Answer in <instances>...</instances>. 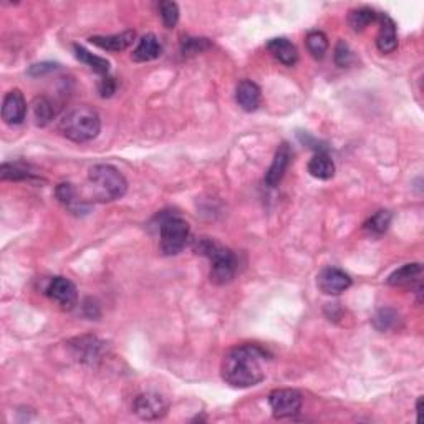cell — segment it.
<instances>
[{"label":"cell","instance_id":"obj_1","mask_svg":"<svg viewBox=\"0 0 424 424\" xmlns=\"http://www.w3.org/2000/svg\"><path fill=\"white\" fill-rule=\"evenodd\" d=\"M265 352L257 345H241L229 350L224 355L223 366V380L232 388H251V386L259 385L265 378L264 371Z\"/></svg>","mask_w":424,"mask_h":424},{"label":"cell","instance_id":"obj_2","mask_svg":"<svg viewBox=\"0 0 424 424\" xmlns=\"http://www.w3.org/2000/svg\"><path fill=\"white\" fill-rule=\"evenodd\" d=\"M194 251L211 260V282L216 285H225L236 277L237 259L232 251L219 246L207 237L197 239L194 242Z\"/></svg>","mask_w":424,"mask_h":424},{"label":"cell","instance_id":"obj_3","mask_svg":"<svg viewBox=\"0 0 424 424\" xmlns=\"http://www.w3.org/2000/svg\"><path fill=\"white\" fill-rule=\"evenodd\" d=\"M88 183L91 197L98 202H112L126 194L128 183L114 166L96 164L90 169Z\"/></svg>","mask_w":424,"mask_h":424},{"label":"cell","instance_id":"obj_4","mask_svg":"<svg viewBox=\"0 0 424 424\" xmlns=\"http://www.w3.org/2000/svg\"><path fill=\"white\" fill-rule=\"evenodd\" d=\"M62 133L73 143L93 141L101 131V119L90 106H77L62 119Z\"/></svg>","mask_w":424,"mask_h":424},{"label":"cell","instance_id":"obj_5","mask_svg":"<svg viewBox=\"0 0 424 424\" xmlns=\"http://www.w3.org/2000/svg\"><path fill=\"white\" fill-rule=\"evenodd\" d=\"M159 239L164 256H178L187 244L189 224L178 216H169L161 223Z\"/></svg>","mask_w":424,"mask_h":424},{"label":"cell","instance_id":"obj_6","mask_svg":"<svg viewBox=\"0 0 424 424\" xmlns=\"http://www.w3.org/2000/svg\"><path fill=\"white\" fill-rule=\"evenodd\" d=\"M302 395L297 390L290 388H282V390H274L269 395V404L272 408L275 418L285 419L292 418L295 414L300 413L302 409Z\"/></svg>","mask_w":424,"mask_h":424},{"label":"cell","instance_id":"obj_7","mask_svg":"<svg viewBox=\"0 0 424 424\" xmlns=\"http://www.w3.org/2000/svg\"><path fill=\"white\" fill-rule=\"evenodd\" d=\"M133 413L145 421H156L168 413V401L158 393H143L133 403Z\"/></svg>","mask_w":424,"mask_h":424},{"label":"cell","instance_id":"obj_8","mask_svg":"<svg viewBox=\"0 0 424 424\" xmlns=\"http://www.w3.org/2000/svg\"><path fill=\"white\" fill-rule=\"evenodd\" d=\"M317 285L325 295H340L352 287V279L347 272L336 267H326L318 274Z\"/></svg>","mask_w":424,"mask_h":424},{"label":"cell","instance_id":"obj_9","mask_svg":"<svg viewBox=\"0 0 424 424\" xmlns=\"http://www.w3.org/2000/svg\"><path fill=\"white\" fill-rule=\"evenodd\" d=\"M47 295L53 302H57L63 310H72L77 305L78 292L75 284L67 277H55L50 280Z\"/></svg>","mask_w":424,"mask_h":424},{"label":"cell","instance_id":"obj_10","mask_svg":"<svg viewBox=\"0 0 424 424\" xmlns=\"http://www.w3.org/2000/svg\"><path fill=\"white\" fill-rule=\"evenodd\" d=\"M27 114V101L20 90L8 91L2 103V119L6 124L17 126L22 124Z\"/></svg>","mask_w":424,"mask_h":424},{"label":"cell","instance_id":"obj_11","mask_svg":"<svg viewBox=\"0 0 424 424\" xmlns=\"http://www.w3.org/2000/svg\"><path fill=\"white\" fill-rule=\"evenodd\" d=\"M290 159H292V150L287 143H282L275 151L274 161H272L269 171L265 174V184L270 187H275L277 184L282 181L285 176V171H287Z\"/></svg>","mask_w":424,"mask_h":424},{"label":"cell","instance_id":"obj_12","mask_svg":"<svg viewBox=\"0 0 424 424\" xmlns=\"http://www.w3.org/2000/svg\"><path fill=\"white\" fill-rule=\"evenodd\" d=\"M77 345H73V350H75V355L78 359L83 363H93L100 362L101 357L105 355V343L100 342L96 336H81V338L75 340Z\"/></svg>","mask_w":424,"mask_h":424},{"label":"cell","instance_id":"obj_13","mask_svg":"<svg viewBox=\"0 0 424 424\" xmlns=\"http://www.w3.org/2000/svg\"><path fill=\"white\" fill-rule=\"evenodd\" d=\"M380 20V34L376 37V47L381 53H393L398 48V34H396V24L393 18L386 13L378 15Z\"/></svg>","mask_w":424,"mask_h":424},{"label":"cell","instance_id":"obj_14","mask_svg":"<svg viewBox=\"0 0 424 424\" xmlns=\"http://www.w3.org/2000/svg\"><path fill=\"white\" fill-rule=\"evenodd\" d=\"M135 37L136 34L133 30L114 35H95L90 37V44L96 45L101 50H108V52H123L135 41Z\"/></svg>","mask_w":424,"mask_h":424},{"label":"cell","instance_id":"obj_15","mask_svg":"<svg viewBox=\"0 0 424 424\" xmlns=\"http://www.w3.org/2000/svg\"><path fill=\"white\" fill-rule=\"evenodd\" d=\"M260 100H262L260 88L256 85V83L251 80H244L239 83L236 90V101L244 112L247 113L256 112V110L259 108Z\"/></svg>","mask_w":424,"mask_h":424},{"label":"cell","instance_id":"obj_16","mask_svg":"<svg viewBox=\"0 0 424 424\" xmlns=\"http://www.w3.org/2000/svg\"><path fill=\"white\" fill-rule=\"evenodd\" d=\"M267 48L285 67H293L298 62L297 47L287 39H272L267 44Z\"/></svg>","mask_w":424,"mask_h":424},{"label":"cell","instance_id":"obj_17","mask_svg":"<svg viewBox=\"0 0 424 424\" xmlns=\"http://www.w3.org/2000/svg\"><path fill=\"white\" fill-rule=\"evenodd\" d=\"M161 55V44L158 37L153 34H146L141 37V40L138 41V47L133 52V60L135 62H151L156 60Z\"/></svg>","mask_w":424,"mask_h":424},{"label":"cell","instance_id":"obj_18","mask_svg":"<svg viewBox=\"0 0 424 424\" xmlns=\"http://www.w3.org/2000/svg\"><path fill=\"white\" fill-rule=\"evenodd\" d=\"M308 173L313 178L322 179V181H329L335 176V164L326 153H317L308 163Z\"/></svg>","mask_w":424,"mask_h":424},{"label":"cell","instance_id":"obj_19","mask_svg":"<svg viewBox=\"0 0 424 424\" xmlns=\"http://www.w3.org/2000/svg\"><path fill=\"white\" fill-rule=\"evenodd\" d=\"M423 267L421 264H406L403 267H399L398 270H395L393 274L388 277V284L393 285V287H404V285H409L414 280L419 279L421 275Z\"/></svg>","mask_w":424,"mask_h":424},{"label":"cell","instance_id":"obj_20","mask_svg":"<svg viewBox=\"0 0 424 424\" xmlns=\"http://www.w3.org/2000/svg\"><path fill=\"white\" fill-rule=\"evenodd\" d=\"M75 55L77 58L80 60V62L85 63V65H88L91 70L100 73L101 77H108L110 72V62L106 58H101L98 55H93L91 52H88L86 48L80 47V45H75Z\"/></svg>","mask_w":424,"mask_h":424},{"label":"cell","instance_id":"obj_21","mask_svg":"<svg viewBox=\"0 0 424 424\" xmlns=\"http://www.w3.org/2000/svg\"><path fill=\"white\" fill-rule=\"evenodd\" d=\"M375 20H378V13L370 7L355 8L348 15V24L355 32H363Z\"/></svg>","mask_w":424,"mask_h":424},{"label":"cell","instance_id":"obj_22","mask_svg":"<svg viewBox=\"0 0 424 424\" xmlns=\"http://www.w3.org/2000/svg\"><path fill=\"white\" fill-rule=\"evenodd\" d=\"M34 114L37 124H39V126H45V124L52 121L55 114H57V110H55L53 103L48 98H45V96H37L34 101Z\"/></svg>","mask_w":424,"mask_h":424},{"label":"cell","instance_id":"obj_23","mask_svg":"<svg viewBox=\"0 0 424 424\" xmlns=\"http://www.w3.org/2000/svg\"><path fill=\"white\" fill-rule=\"evenodd\" d=\"M307 48L315 60H322L329 50V39L324 32L313 30L307 35Z\"/></svg>","mask_w":424,"mask_h":424},{"label":"cell","instance_id":"obj_24","mask_svg":"<svg viewBox=\"0 0 424 424\" xmlns=\"http://www.w3.org/2000/svg\"><path fill=\"white\" fill-rule=\"evenodd\" d=\"M391 224V214L388 211H378L375 216H371L370 219L366 220L365 229L368 232L373 234V236H381L388 230Z\"/></svg>","mask_w":424,"mask_h":424},{"label":"cell","instance_id":"obj_25","mask_svg":"<svg viewBox=\"0 0 424 424\" xmlns=\"http://www.w3.org/2000/svg\"><path fill=\"white\" fill-rule=\"evenodd\" d=\"M159 13L161 18H163V24L168 29H174L179 20V7L176 2H171V0H166V2L159 4Z\"/></svg>","mask_w":424,"mask_h":424},{"label":"cell","instance_id":"obj_26","mask_svg":"<svg viewBox=\"0 0 424 424\" xmlns=\"http://www.w3.org/2000/svg\"><path fill=\"white\" fill-rule=\"evenodd\" d=\"M396 322H398V315H396V312L391 310V308H383V310L378 312L375 318H373V325L381 331L393 329Z\"/></svg>","mask_w":424,"mask_h":424},{"label":"cell","instance_id":"obj_27","mask_svg":"<svg viewBox=\"0 0 424 424\" xmlns=\"http://www.w3.org/2000/svg\"><path fill=\"white\" fill-rule=\"evenodd\" d=\"M0 176H2L4 181H22V179L30 178V174L25 169H22L20 166L6 163L0 168Z\"/></svg>","mask_w":424,"mask_h":424},{"label":"cell","instance_id":"obj_28","mask_svg":"<svg viewBox=\"0 0 424 424\" xmlns=\"http://www.w3.org/2000/svg\"><path fill=\"white\" fill-rule=\"evenodd\" d=\"M335 62L336 65L338 67H348L350 63L353 62V52L350 50V47L347 44H345L343 40H340L338 44H336V48H335Z\"/></svg>","mask_w":424,"mask_h":424},{"label":"cell","instance_id":"obj_29","mask_svg":"<svg viewBox=\"0 0 424 424\" xmlns=\"http://www.w3.org/2000/svg\"><path fill=\"white\" fill-rule=\"evenodd\" d=\"M211 44L207 39H184L183 41V53L184 55H196L209 48Z\"/></svg>","mask_w":424,"mask_h":424},{"label":"cell","instance_id":"obj_30","mask_svg":"<svg viewBox=\"0 0 424 424\" xmlns=\"http://www.w3.org/2000/svg\"><path fill=\"white\" fill-rule=\"evenodd\" d=\"M57 197L60 202H63L65 206H72L75 202V189H73L72 184H60L57 187Z\"/></svg>","mask_w":424,"mask_h":424},{"label":"cell","instance_id":"obj_31","mask_svg":"<svg viewBox=\"0 0 424 424\" xmlns=\"http://www.w3.org/2000/svg\"><path fill=\"white\" fill-rule=\"evenodd\" d=\"M113 91H114L113 80L110 77H105L103 80H101V85H100V93H101V96H112Z\"/></svg>","mask_w":424,"mask_h":424},{"label":"cell","instance_id":"obj_32","mask_svg":"<svg viewBox=\"0 0 424 424\" xmlns=\"http://www.w3.org/2000/svg\"><path fill=\"white\" fill-rule=\"evenodd\" d=\"M53 68H55V65H52V63H41V65H34L30 68V75H34V77L44 75V73L52 72Z\"/></svg>","mask_w":424,"mask_h":424}]
</instances>
